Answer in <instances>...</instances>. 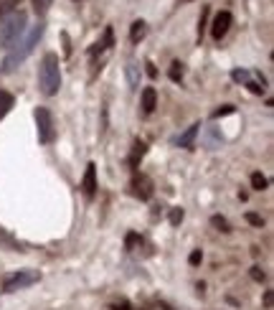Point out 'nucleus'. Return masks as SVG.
<instances>
[{
	"label": "nucleus",
	"instance_id": "dca6fc26",
	"mask_svg": "<svg viewBox=\"0 0 274 310\" xmlns=\"http://www.w3.org/2000/svg\"><path fill=\"white\" fill-rule=\"evenodd\" d=\"M208 13H211V8H208V5H203V8H201V18H198V43L203 41L206 26H208Z\"/></svg>",
	"mask_w": 274,
	"mask_h": 310
},
{
	"label": "nucleus",
	"instance_id": "cd10ccee",
	"mask_svg": "<svg viewBox=\"0 0 274 310\" xmlns=\"http://www.w3.org/2000/svg\"><path fill=\"white\" fill-rule=\"evenodd\" d=\"M201 259H203L201 249H193V252H191V257H188V262L193 264V267H198V264H201Z\"/></svg>",
	"mask_w": 274,
	"mask_h": 310
},
{
	"label": "nucleus",
	"instance_id": "72a5a7b5",
	"mask_svg": "<svg viewBox=\"0 0 274 310\" xmlns=\"http://www.w3.org/2000/svg\"><path fill=\"white\" fill-rule=\"evenodd\" d=\"M180 3H188V0H180Z\"/></svg>",
	"mask_w": 274,
	"mask_h": 310
},
{
	"label": "nucleus",
	"instance_id": "f03ea898",
	"mask_svg": "<svg viewBox=\"0 0 274 310\" xmlns=\"http://www.w3.org/2000/svg\"><path fill=\"white\" fill-rule=\"evenodd\" d=\"M38 86H41V94H46V97L58 94V89H61V69H58V56L56 54H46L41 58Z\"/></svg>",
	"mask_w": 274,
	"mask_h": 310
},
{
	"label": "nucleus",
	"instance_id": "20e7f679",
	"mask_svg": "<svg viewBox=\"0 0 274 310\" xmlns=\"http://www.w3.org/2000/svg\"><path fill=\"white\" fill-rule=\"evenodd\" d=\"M36 117V125H38V140L43 145H51L56 140V125H54V114L46 110V107H36L33 112Z\"/></svg>",
	"mask_w": 274,
	"mask_h": 310
},
{
	"label": "nucleus",
	"instance_id": "9d476101",
	"mask_svg": "<svg viewBox=\"0 0 274 310\" xmlns=\"http://www.w3.org/2000/svg\"><path fill=\"white\" fill-rule=\"evenodd\" d=\"M145 153H147V142H145V140H140V138H135V142H132V150H130V158H127V163H130V168H132V170H137V168H140V163H142Z\"/></svg>",
	"mask_w": 274,
	"mask_h": 310
},
{
	"label": "nucleus",
	"instance_id": "2f4dec72",
	"mask_svg": "<svg viewBox=\"0 0 274 310\" xmlns=\"http://www.w3.org/2000/svg\"><path fill=\"white\" fill-rule=\"evenodd\" d=\"M64 54H66V56L71 54V46H69V36H66V33H64Z\"/></svg>",
	"mask_w": 274,
	"mask_h": 310
},
{
	"label": "nucleus",
	"instance_id": "4468645a",
	"mask_svg": "<svg viewBox=\"0 0 274 310\" xmlns=\"http://www.w3.org/2000/svg\"><path fill=\"white\" fill-rule=\"evenodd\" d=\"M127 82L132 89L140 86V66H137V61H127Z\"/></svg>",
	"mask_w": 274,
	"mask_h": 310
},
{
	"label": "nucleus",
	"instance_id": "ddd939ff",
	"mask_svg": "<svg viewBox=\"0 0 274 310\" xmlns=\"http://www.w3.org/2000/svg\"><path fill=\"white\" fill-rule=\"evenodd\" d=\"M145 36H147V23H145V21H135V23L130 26V41H132V43H140Z\"/></svg>",
	"mask_w": 274,
	"mask_h": 310
},
{
	"label": "nucleus",
	"instance_id": "a878e982",
	"mask_svg": "<svg viewBox=\"0 0 274 310\" xmlns=\"http://www.w3.org/2000/svg\"><path fill=\"white\" fill-rule=\"evenodd\" d=\"M137 244H140V237H137L135 231H130V234H127V239H125V247H127L130 252H132V249H135Z\"/></svg>",
	"mask_w": 274,
	"mask_h": 310
},
{
	"label": "nucleus",
	"instance_id": "b1692460",
	"mask_svg": "<svg viewBox=\"0 0 274 310\" xmlns=\"http://www.w3.org/2000/svg\"><path fill=\"white\" fill-rule=\"evenodd\" d=\"M244 219H247V221H249L251 226H259V229L264 226V219L259 216V214H254V211H247V216H244Z\"/></svg>",
	"mask_w": 274,
	"mask_h": 310
},
{
	"label": "nucleus",
	"instance_id": "bb28decb",
	"mask_svg": "<svg viewBox=\"0 0 274 310\" xmlns=\"http://www.w3.org/2000/svg\"><path fill=\"white\" fill-rule=\"evenodd\" d=\"M234 112V105H223V107H219L216 112H213V120H219V117H226V114H231Z\"/></svg>",
	"mask_w": 274,
	"mask_h": 310
},
{
	"label": "nucleus",
	"instance_id": "6ab92c4d",
	"mask_svg": "<svg viewBox=\"0 0 274 310\" xmlns=\"http://www.w3.org/2000/svg\"><path fill=\"white\" fill-rule=\"evenodd\" d=\"M267 186H269V181L264 178L262 173H251V188H254V191H264Z\"/></svg>",
	"mask_w": 274,
	"mask_h": 310
},
{
	"label": "nucleus",
	"instance_id": "a211bd4d",
	"mask_svg": "<svg viewBox=\"0 0 274 310\" xmlns=\"http://www.w3.org/2000/svg\"><path fill=\"white\" fill-rule=\"evenodd\" d=\"M211 224L216 226L219 231H223V234H228V231H231V224H228V221H226L223 216H219V214H216V216H211Z\"/></svg>",
	"mask_w": 274,
	"mask_h": 310
},
{
	"label": "nucleus",
	"instance_id": "423d86ee",
	"mask_svg": "<svg viewBox=\"0 0 274 310\" xmlns=\"http://www.w3.org/2000/svg\"><path fill=\"white\" fill-rule=\"evenodd\" d=\"M152 181H150V175L145 173H135L132 175V181H130V194L135 198H140V201H150L152 198Z\"/></svg>",
	"mask_w": 274,
	"mask_h": 310
},
{
	"label": "nucleus",
	"instance_id": "7c9ffc66",
	"mask_svg": "<svg viewBox=\"0 0 274 310\" xmlns=\"http://www.w3.org/2000/svg\"><path fill=\"white\" fill-rule=\"evenodd\" d=\"M272 300H274V295H272V290H267L264 292V308H272Z\"/></svg>",
	"mask_w": 274,
	"mask_h": 310
},
{
	"label": "nucleus",
	"instance_id": "c85d7f7f",
	"mask_svg": "<svg viewBox=\"0 0 274 310\" xmlns=\"http://www.w3.org/2000/svg\"><path fill=\"white\" fill-rule=\"evenodd\" d=\"M112 310H135V308H132L127 300H122V303H114V305H112Z\"/></svg>",
	"mask_w": 274,
	"mask_h": 310
},
{
	"label": "nucleus",
	"instance_id": "f8f14e48",
	"mask_svg": "<svg viewBox=\"0 0 274 310\" xmlns=\"http://www.w3.org/2000/svg\"><path fill=\"white\" fill-rule=\"evenodd\" d=\"M201 132V122H195V125H191L183 135L178 138V145L180 147H193V142H195V135Z\"/></svg>",
	"mask_w": 274,
	"mask_h": 310
},
{
	"label": "nucleus",
	"instance_id": "412c9836",
	"mask_svg": "<svg viewBox=\"0 0 274 310\" xmlns=\"http://www.w3.org/2000/svg\"><path fill=\"white\" fill-rule=\"evenodd\" d=\"M231 79L239 82V84H247V82L251 79V71H247V69H234V71H231Z\"/></svg>",
	"mask_w": 274,
	"mask_h": 310
},
{
	"label": "nucleus",
	"instance_id": "9b49d317",
	"mask_svg": "<svg viewBox=\"0 0 274 310\" xmlns=\"http://www.w3.org/2000/svg\"><path fill=\"white\" fill-rule=\"evenodd\" d=\"M140 107H142V114L145 117L155 112V107H158V92L152 89V86H145V89H142V94H140Z\"/></svg>",
	"mask_w": 274,
	"mask_h": 310
},
{
	"label": "nucleus",
	"instance_id": "f257e3e1",
	"mask_svg": "<svg viewBox=\"0 0 274 310\" xmlns=\"http://www.w3.org/2000/svg\"><path fill=\"white\" fill-rule=\"evenodd\" d=\"M43 31H46V26L43 23H36L30 31L26 33V38L23 41H18V46H15L5 58H3V64H0V74H13L15 69H18L26 58L33 54V49H36V43L41 41V36H43Z\"/></svg>",
	"mask_w": 274,
	"mask_h": 310
},
{
	"label": "nucleus",
	"instance_id": "2eb2a0df",
	"mask_svg": "<svg viewBox=\"0 0 274 310\" xmlns=\"http://www.w3.org/2000/svg\"><path fill=\"white\" fill-rule=\"evenodd\" d=\"M13 105H15V97L10 92H0V120L13 110Z\"/></svg>",
	"mask_w": 274,
	"mask_h": 310
},
{
	"label": "nucleus",
	"instance_id": "c756f323",
	"mask_svg": "<svg viewBox=\"0 0 274 310\" xmlns=\"http://www.w3.org/2000/svg\"><path fill=\"white\" fill-rule=\"evenodd\" d=\"M145 66H147V77H152V79H155V77H158V69L152 66V61H145Z\"/></svg>",
	"mask_w": 274,
	"mask_h": 310
},
{
	"label": "nucleus",
	"instance_id": "1a4fd4ad",
	"mask_svg": "<svg viewBox=\"0 0 274 310\" xmlns=\"http://www.w3.org/2000/svg\"><path fill=\"white\" fill-rule=\"evenodd\" d=\"M114 46V31L112 28H104V33H102V38L94 43V46H89V56L94 58L97 54H104V51H110Z\"/></svg>",
	"mask_w": 274,
	"mask_h": 310
},
{
	"label": "nucleus",
	"instance_id": "0eeeda50",
	"mask_svg": "<svg viewBox=\"0 0 274 310\" xmlns=\"http://www.w3.org/2000/svg\"><path fill=\"white\" fill-rule=\"evenodd\" d=\"M97 166L94 163H89L86 166V170H84V178H82V194H84V198L86 201H91L97 196Z\"/></svg>",
	"mask_w": 274,
	"mask_h": 310
},
{
	"label": "nucleus",
	"instance_id": "f3484780",
	"mask_svg": "<svg viewBox=\"0 0 274 310\" xmlns=\"http://www.w3.org/2000/svg\"><path fill=\"white\" fill-rule=\"evenodd\" d=\"M183 74H186V69H183L180 61H173L170 69H167V77H170L173 82H180V79H183Z\"/></svg>",
	"mask_w": 274,
	"mask_h": 310
},
{
	"label": "nucleus",
	"instance_id": "4be33fe9",
	"mask_svg": "<svg viewBox=\"0 0 274 310\" xmlns=\"http://www.w3.org/2000/svg\"><path fill=\"white\" fill-rule=\"evenodd\" d=\"M51 3H54V0H33L36 16H46V13H49V8H51Z\"/></svg>",
	"mask_w": 274,
	"mask_h": 310
},
{
	"label": "nucleus",
	"instance_id": "473e14b6",
	"mask_svg": "<svg viewBox=\"0 0 274 310\" xmlns=\"http://www.w3.org/2000/svg\"><path fill=\"white\" fill-rule=\"evenodd\" d=\"M74 3H82V0H74Z\"/></svg>",
	"mask_w": 274,
	"mask_h": 310
},
{
	"label": "nucleus",
	"instance_id": "5701e85b",
	"mask_svg": "<svg viewBox=\"0 0 274 310\" xmlns=\"http://www.w3.org/2000/svg\"><path fill=\"white\" fill-rule=\"evenodd\" d=\"M183 216H186V211L180 209V206H175V209H170V226H180V221H183Z\"/></svg>",
	"mask_w": 274,
	"mask_h": 310
},
{
	"label": "nucleus",
	"instance_id": "7ed1b4c3",
	"mask_svg": "<svg viewBox=\"0 0 274 310\" xmlns=\"http://www.w3.org/2000/svg\"><path fill=\"white\" fill-rule=\"evenodd\" d=\"M28 16L23 10H13L5 18H0V49H13L26 33Z\"/></svg>",
	"mask_w": 274,
	"mask_h": 310
},
{
	"label": "nucleus",
	"instance_id": "aec40b11",
	"mask_svg": "<svg viewBox=\"0 0 274 310\" xmlns=\"http://www.w3.org/2000/svg\"><path fill=\"white\" fill-rule=\"evenodd\" d=\"M18 3H21V0H0V18H5L8 13H13Z\"/></svg>",
	"mask_w": 274,
	"mask_h": 310
},
{
	"label": "nucleus",
	"instance_id": "6e6552de",
	"mask_svg": "<svg viewBox=\"0 0 274 310\" xmlns=\"http://www.w3.org/2000/svg\"><path fill=\"white\" fill-rule=\"evenodd\" d=\"M231 23H234V16L228 10H221L216 18H213V26H211V36L216 38V41H221L226 33H228V28H231Z\"/></svg>",
	"mask_w": 274,
	"mask_h": 310
},
{
	"label": "nucleus",
	"instance_id": "393cba45",
	"mask_svg": "<svg viewBox=\"0 0 274 310\" xmlns=\"http://www.w3.org/2000/svg\"><path fill=\"white\" fill-rule=\"evenodd\" d=\"M249 275H251V280H256V282H264V280H267V272L262 267H251Z\"/></svg>",
	"mask_w": 274,
	"mask_h": 310
},
{
	"label": "nucleus",
	"instance_id": "39448f33",
	"mask_svg": "<svg viewBox=\"0 0 274 310\" xmlns=\"http://www.w3.org/2000/svg\"><path fill=\"white\" fill-rule=\"evenodd\" d=\"M41 280V275L36 270H21V272H15V275H8L3 280V292H15V290H23V287H30V285H36Z\"/></svg>",
	"mask_w": 274,
	"mask_h": 310
}]
</instances>
